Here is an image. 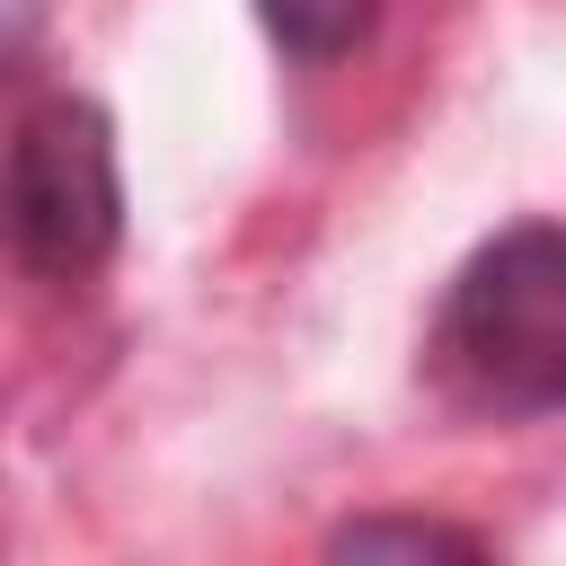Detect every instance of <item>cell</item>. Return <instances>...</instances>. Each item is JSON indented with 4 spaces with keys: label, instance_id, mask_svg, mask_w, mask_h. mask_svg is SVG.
Masks as SVG:
<instances>
[{
    "label": "cell",
    "instance_id": "cell-1",
    "mask_svg": "<svg viewBox=\"0 0 566 566\" xmlns=\"http://www.w3.org/2000/svg\"><path fill=\"white\" fill-rule=\"evenodd\" d=\"M433 354L486 416H566V230H495L442 292Z\"/></svg>",
    "mask_w": 566,
    "mask_h": 566
},
{
    "label": "cell",
    "instance_id": "cell-2",
    "mask_svg": "<svg viewBox=\"0 0 566 566\" xmlns=\"http://www.w3.org/2000/svg\"><path fill=\"white\" fill-rule=\"evenodd\" d=\"M124 239L115 124L97 97H35L9 142V248L35 283H88Z\"/></svg>",
    "mask_w": 566,
    "mask_h": 566
},
{
    "label": "cell",
    "instance_id": "cell-3",
    "mask_svg": "<svg viewBox=\"0 0 566 566\" xmlns=\"http://www.w3.org/2000/svg\"><path fill=\"white\" fill-rule=\"evenodd\" d=\"M256 27L292 53V62H345V53H363L371 44V27H380V0H256Z\"/></svg>",
    "mask_w": 566,
    "mask_h": 566
},
{
    "label": "cell",
    "instance_id": "cell-4",
    "mask_svg": "<svg viewBox=\"0 0 566 566\" xmlns=\"http://www.w3.org/2000/svg\"><path fill=\"white\" fill-rule=\"evenodd\" d=\"M327 548H336V557H478V531L407 522V513H371V522H345Z\"/></svg>",
    "mask_w": 566,
    "mask_h": 566
},
{
    "label": "cell",
    "instance_id": "cell-5",
    "mask_svg": "<svg viewBox=\"0 0 566 566\" xmlns=\"http://www.w3.org/2000/svg\"><path fill=\"white\" fill-rule=\"evenodd\" d=\"M27 35H35V0H9V53H27Z\"/></svg>",
    "mask_w": 566,
    "mask_h": 566
}]
</instances>
